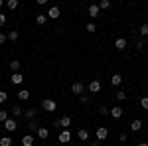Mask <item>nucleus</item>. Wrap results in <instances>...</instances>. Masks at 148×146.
<instances>
[{
	"instance_id": "4468645a",
	"label": "nucleus",
	"mask_w": 148,
	"mask_h": 146,
	"mask_svg": "<svg viewBox=\"0 0 148 146\" xmlns=\"http://www.w3.org/2000/svg\"><path fill=\"white\" fill-rule=\"evenodd\" d=\"M140 128H142V121H140V119H136V121L130 123V130H132V132H138Z\"/></svg>"
},
{
	"instance_id": "4be33fe9",
	"label": "nucleus",
	"mask_w": 148,
	"mask_h": 146,
	"mask_svg": "<svg viewBox=\"0 0 148 146\" xmlns=\"http://www.w3.org/2000/svg\"><path fill=\"white\" fill-rule=\"evenodd\" d=\"M36 22L40 24V26H44V24L47 22V16L46 14H36Z\"/></svg>"
},
{
	"instance_id": "473e14b6",
	"label": "nucleus",
	"mask_w": 148,
	"mask_h": 146,
	"mask_svg": "<svg viewBox=\"0 0 148 146\" xmlns=\"http://www.w3.org/2000/svg\"><path fill=\"white\" fill-rule=\"evenodd\" d=\"M99 112H101L103 117H109V114H111V111H109L107 107H101V109H99Z\"/></svg>"
},
{
	"instance_id": "f3484780",
	"label": "nucleus",
	"mask_w": 148,
	"mask_h": 146,
	"mask_svg": "<svg viewBox=\"0 0 148 146\" xmlns=\"http://www.w3.org/2000/svg\"><path fill=\"white\" fill-rule=\"evenodd\" d=\"M18 99H20V101H28V99H30V91L28 89H20L18 91Z\"/></svg>"
},
{
	"instance_id": "5701e85b",
	"label": "nucleus",
	"mask_w": 148,
	"mask_h": 146,
	"mask_svg": "<svg viewBox=\"0 0 148 146\" xmlns=\"http://www.w3.org/2000/svg\"><path fill=\"white\" fill-rule=\"evenodd\" d=\"M18 38H20V32H18V30H12V32H8V40H10V42H16Z\"/></svg>"
},
{
	"instance_id": "1a4fd4ad",
	"label": "nucleus",
	"mask_w": 148,
	"mask_h": 146,
	"mask_svg": "<svg viewBox=\"0 0 148 146\" xmlns=\"http://www.w3.org/2000/svg\"><path fill=\"white\" fill-rule=\"evenodd\" d=\"M99 14H101L99 4H91V6H89V16H91V18H99Z\"/></svg>"
},
{
	"instance_id": "f03ea898",
	"label": "nucleus",
	"mask_w": 148,
	"mask_h": 146,
	"mask_svg": "<svg viewBox=\"0 0 148 146\" xmlns=\"http://www.w3.org/2000/svg\"><path fill=\"white\" fill-rule=\"evenodd\" d=\"M4 128H6V132H16L18 130V121L16 119H8L4 123Z\"/></svg>"
},
{
	"instance_id": "2eb2a0df",
	"label": "nucleus",
	"mask_w": 148,
	"mask_h": 146,
	"mask_svg": "<svg viewBox=\"0 0 148 146\" xmlns=\"http://www.w3.org/2000/svg\"><path fill=\"white\" fill-rule=\"evenodd\" d=\"M22 146H34V136L32 134L22 136Z\"/></svg>"
},
{
	"instance_id": "b1692460",
	"label": "nucleus",
	"mask_w": 148,
	"mask_h": 146,
	"mask_svg": "<svg viewBox=\"0 0 148 146\" xmlns=\"http://www.w3.org/2000/svg\"><path fill=\"white\" fill-rule=\"evenodd\" d=\"M0 146H12V138L10 136H2L0 138Z\"/></svg>"
},
{
	"instance_id": "bb28decb",
	"label": "nucleus",
	"mask_w": 148,
	"mask_h": 146,
	"mask_svg": "<svg viewBox=\"0 0 148 146\" xmlns=\"http://www.w3.org/2000/svg\"><path fill=\"white\" fill-rule=\"evenodd\" d=\"M99 8H101V10H107V8H111V2H109V0H101V2H99Z\"/></svg>"
},
{
	"instance_id": "cd10ccee",
	"label": "nucleus",
	"mask_w": 148,
	"mask_h": 146,
	"mask_svg": "<svg viewBox=\"0 0 148 146\" xmlns=\"http://www.w3.org/2000/svg\"><path fill=\"white\" fill-rule=\"evenodd\" d=\"M8 112L10 111H2V109H0V123H6V121H8Z\"/></svg>"
},
{
	"instance_id": "412c9836",
	"label": "nucleus",
	"mask_w": 148,
	"mask_h": 146,
	"mask_svg": "<svg viewBox=\"0 0 148 146\" xmlns=\"http://www.w3.org/2000/svg\"><path fill=\"white\" fill-rule=\"evenodd\" d=\"M77 136H79V140H89V130L87 128H79Z\"/></svg>"
},
{
	"instance_id": "a19ab883",
	"label": "nucleus",
	"mask_w": 148,
	"mask_h": 146,
	"mask_svg": "<svg viewBox=\"0 0 148 146\" xmlns=\"http://www.w3.org/2000/svg\"><path fill=\"white\" fill-rule=\"evenodd\" d=\"M146 49H148V44H146Z\"/></svg>"
},
{
	"instance_id": "72a5a7b5",
	"label": "nucleus",
	"mask_w": 148,
	"mask_h": 146,
	"mask_svg": "<svg viewBox=\"0 0 148 146\" xmlns=\"http://www.w3.org/2000/svg\"><path fill=\"white\" fill-rule=\"evenodd\" d=\"M140 105H142V109H148V97H142L140 99Z\"/></svg>"
},
{
	"instance_id": "f704fd0d",
	"label": "nucleus",
	"mask_w": 148,
	"mask_h": 146,
	"mask_svg": "<svg viewBox=\"0 0 148 146\" xmlns=\"http://www.w3.org/2000/svg\"><path fill=\"white\" fill-rule=\"evenodd\" d=\"M79 101L83 103V105H89V97H87V95H81V97H79Z\"/></svg>"
},
{
	"instance_id": "ddd939ff",
	"label": "nucleus",
	"mask_w": 148,
	"mask_h": 146,
	"mask_svg": "<svg viewBox=\"0 0 148 146\" xmlns=\"http://www.w3.org/2000/svg\"><path fill=\"white\" fill-rule=\"evenodd\" d=\"M36 109L34 107H30V109H26V111H24V117H26V119H28V121H32V119H36Z\"/></svg>"
},
{
	"instance_id": "6e6552de",
	"label": "nucleus",
	"mask_w": 148,
	"mask_h": 146,
	"mask_svg": "<svg viewBox=\"0 0 148 146\" xmlns=\"http://www.w3.org/2000/svg\"><path fill=\"white\" fill-rule=\"evenodd\" d=\"M71 91H73L75 95H83V91H85V85H83L81 81H75V83L71 85Z\"/></svg>"
},
{
	"instance_id": "393cba45",
	"label": "nucleus",
	"mask_w": 148,
	"mask_h": 146,
	"mask_svg": "<svg viewBox=\"0 0 148 146\" xmlns=\"http://www.w3.org/2000/svg\"><path fill=\"white\" fill-rule=\"evenodd\" d=\"M28 128H30V130H36V132H38V128H40V124H38V121H36V119H32V121L28 123Z\"/></svg>"
},
{
	"instance_id": "9b49d317",
	"label": "nucleus",
	"mask_w": 148,
	"mask_h": 146,
	"mask_svg": "<svg viewBox=\"0 0 148 146\" xmlns=\"http://www.w3.org/2000/svg\"><path fill=\"white\" fill-rule=\"evenodd\" d=\"M10 112H12V117H14V119H18V117H24V109H22V107H18V105H14V107L10 109Z\"/></svg>"
},
{
	"instance_id": "dca6fc26",
	"label": "nucleus",
	"mask_w": 148,
	"mask_h": 146,
	"mask_svg": "<svg viewBox=\"0 0 148 146\" xmlns=\"http://www.w3.org/2000/svg\"><path fill=\"white\" fill-rule=\"evenodd\" d=\"M20 67H22V63H20L18 59L10 61V69H12V73H20Z\"/></svg>"
},
{
	"instance_id": "7c9ffc66",
	"label": "nucleus",
	"mask_w": 148,
	"mask_h": 146,
	"mask_svg": "<svg viewBox=\"0 0 148 146\" xmlns=\"http://www.w3.org/2000/svg\"><path fill=\"white\" fill-rule=\"evenodd\" d=\"M87 32H89V34H95V32H97V28H95V24H93V22L87 24Z\"/></svg>"
},
{
	"instance_id": "423d86ee",
	"label": "nucleus",
	"mask_w": 148,
	"mask_h": 146,
	"mask_svg": "<svg viewBox=\"0 0 148 146\" xmlns=\"http://www.w3.org/2000/svg\"><path fill=\"white\" fill-rule=\"evenodd\" d=\"M57 140H59V142H63V144H67L69 140H71V132H69V128H67V130H61L59 136H57Z\"/></svg>"
},
{
	"instance_id": "f257e3e1",
	"label": "nucleus",
	"mask_w": 148,
	"mask_h": 146,
	"mask_svg": "<svg viewBox=\"0 0 148 146\" xmlns=\"http://www.w3.org/2000/svg\"><path fill=\"white\" fill-rule=\"evenodd\" d=\"M42 109L47 111V112H53L57 109V103L53 101V99H44V101H42Z\"/></svg>"
},
{
	"instance_id": "c756f323",
	"label": "nucleus",
	"mask_w": 148,
	"mask_h": 146,
	"mask_svg": "<svg viewBox=\"0 0 148 146\" xmlns=\"http://www.w3.org/2000/svg\"><path fill=\"white\" fill-rule=\"evenodd\" d=\"M140 36H142V38L148 36V24H142V26H140Z\"/></svg>"
},
{
	"instance_id": "39448f33",
	"label": "nucleus",
	"mask_w": 148,
	"mask_h": 146,
	"mask_svg": "<svg viewBox=\"0 0 148 146\" xmlns=\"http://www.w3.org/2000/svg\"><path fill=\"white\" fill-rule=\"evenodd\" d=\"M46 16H47V18H51V20H57V18L61 16V10H59L57 6H51V8L47 10V14H46Z\"/></svg>"
},
{
	"instance_id": "6ab92c4d",
	"label": "nucleus",
	"mask_w": 148,
	"mask_h": 146,
	"mask_svg": "<svg viewBox=\"0 0 148 146\" xmlns=\"http://www.w3.org/2000/svg\"><path fill=\"white\" fill-rule=\"evenodd\" d=\"M123 83V77L119 75V73H114V75H111V85H114V87H119Z\"/></svg>"
},
{
	"instance_id": "4c0bfd02",
	"label": "nucleus",
	"mask_w": 148,
	"mask_h": 146,
	"mask_svg": "<svg viewBox=\"0 0 148 146\" xmlns=\"http://www.w3.org/2000/svg\"><path fill=\"white\" fill-rule=\"evenodd\" d=\"M136 146H148V142H138Z\"/></svg>"
},
{
	"instance_id": "f8f14e48",
	"label": "nucleus",
	"mask_w": 148,
	"mask_h": 146,
	"mask_svg": "<svg viewBox=\"0 0 148 146\" xmlns=\"http://www.w3.org/2000/svg\"><path fill=\"white\" fill-rule=\"evenodd\" d=\"M59 126H63V130H67V126H71V117H61L59 119Z\"/></svg>"
},
{
	"instance_id": "a878e982",
	"label": "nucleus",
	"mask_w": 148,
	"mask_h": 146,
	"mask_svg": "<svg viewBox=\"0 0 148 146\" xmlns=\"http://www.w3.org/2000/svg\"><path fill=\"white\" fill-rule=\"evenodd\" d=\"M18 4H20L18 0H8V2H6V6H8L10 10H16V8H18Z\"/></svg>"
},
{
	"instance_id": "9d476101",
	"label": "nucleus",
	"mask_w": 148,
	"mask_h": 146,
	"mask_svg": "<svg viewBox=\"0 0 148 146\" xmlns=\"http://www.w3.org/2000/svg\"><path fill=\"white\" fill-rule=\"evenodd\" d=\"M123 107H119V105H116V107H113V109H111V114H109V117H113V119H121V117H123Z\"/></svg>"
},
{
	"instance_id": "c9c22d12",
	"label": "nucleus",
	"mask_w": 148,
	"mask_h": 146,
	"mask_svg": "<svg viewBox=\"0 0 148 146\" xmlns=\"http://www.w3.org/2000/svg\"><path fill=\"white\" fill-rule=\"evenodd\" d=\"M4 24H6V14H2V12H0V28H2Z\"/></svg>"
},
{
	"instance_id": "c85d7f7f",
	"label": "nucleus",
	"mask_w": 148,
	"mask_h": 146,
	"mask_svg": "<svg viewBox=\"0 0 148 146\" xmlns=\"http://www.w3.org/2000/svg\"><path fill=\"white\" fill-rule=\"evenodd\" d=\"M114 97H116L119 101H125V99H126V93H125L123 89H121V91H116V95H114Z\"/></svg>"
},
{
	"instance_id": "ea45409f",
	"label": "nucleus",
	"mask_w": 148,
	"mask_h": 146,
	"mask_svg": "<svg viewBox=\"0 0 148 146\" xmlns=\"http://www.w3.org/2000/svg\"><path fill=\"white\" fill-rule=\"evenodd\" d=\"M2 6H4V0H0V10H2Z\"/></svg>"
},
{
	"instance_id": "0eeeda50",
	"label": "nucleus",
	"mask_w": 148,
	"mask_h": 146,
	"mask_svg": "<svg viewBox=\"0 0 148 146\" xmlns=\"http://www.w3.org/2000/svg\"><path fill=\"white\" fill-rule=\"evenodd\" d=\"M10 83L14 85V87H16V85H22V83H24V75H22V73H12Z\"/></svg>"
},
{
	"instance_id": "7ed1b4c3",
	"label": "nucleus",
	"mask_w": 148,
	"mask_h": 146,
	"mask_svg": "<svg viewBox=\"0 0 148 146\" xmlns=\"http://www.w3.org/2000/svg\"><path fill=\"white\" fill-rule=\"evenodd\" d=\"M87 89L91 91L93 95H95V93H99V91H101V81H99V79H93L91 83L87 85Z\"/></svg>"
},
{
	"instance_id": "aec40b11",
	"label": "nucleus",
	"mask_w": 148,
	"mask_h": 146,
	"mask_svg": "<svg viewBox=\"0 0 148 146\" xmlns=\"http://www.w3.org/2000/svg\"><path fill=\"white\" fill-rule=\"evenodd\" d=\"M38 136H40L42 140H46L47 136H49V130H47L46 126H40V128H38Z\"/></svg>"
},
{
	"instance_id": "20e7f679",
	"label": "nucleus",
	"mask_w": 148,
	"mask_h": 146,
	"mask_svg": "<svg viewBox=\"0 0 148 146\" xmlns=\"http://www.w3.org/2000/svg\"><path fill=\"white\" fill-rule=\"evenodd\" d=\"M95 136H97V140H105V138L109 136V128H107V126H99L97 132H95Z\"/></svg>"
},
{
	"instance_id": "e433bc0d",
	"label": "nucleus",
	"mask_w": 148,
	"mask_h": 146,
	"mask_svg": "<svg viewBox=\"0 0 148 146\" xmlns=\"http://www.w3.org/2000/svg\"><path fill=\"white\" fill-rule=\"evenodd\" d=\"M6 40H8V36H6V34H2V32H0V45L4 44V42H6Z\"/></svg>"
},
{
	"instance_id": "2f4dec72",
	"label": "nucleus",
	"mask_w": 148,
	"mask_h": 146,
	"mask_svg": "<svg viewBox=\"0 0 148 146\" xmlns=\"http://www.w3.org/2000/svg\"><path fill=\"white\" fill-rule=\"evenodd\" d=\"M6 99H8V93H6V91H0V105L6 103Z\"/></svg>"
},
{
	"instance_id": "58836bf2",
	"label": "nucleus",
	"mask_w": 148,
	"mask_h": 146,
	"mask_svg": "<svg viewBox=\"0 0 148 146\" xmlns=\"http://www.w3.org/2000/svg\"><path fill=\"white\" fill-rule=\"evenodd\" d=\"M91 146H101V142H93V144Z\"/></svg>"
},
{
	"instance_id": "a211bd4d",
	"label": "nucleus",
	"mask_w": 148,
	"mask_h": 146,
	"mask_svg": "<svg viewBox=\"0 0 148 146\" xmlns=\"http://www.w3.org/2000/svg\"><path fill=\"white\" fill-rule=\"evenodd\" d=\"M114 47H116V49H121V51L126 49V40H125V38H119V40L114 42Z\"/></svg>"
}]
</instances>
